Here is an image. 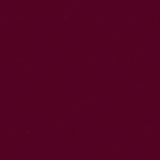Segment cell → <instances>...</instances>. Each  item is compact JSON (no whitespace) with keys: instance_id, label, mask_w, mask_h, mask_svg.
I'll return each mask as SVG.
<instances>
[]
</instances>
